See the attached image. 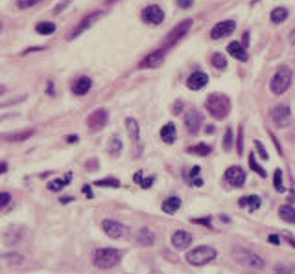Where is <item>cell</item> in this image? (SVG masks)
Here are the masks:
<instances>
[{
  "mask_svg": "<svg viewBox=\"0 0 295 274\" xmlns=\"http://www.w3.org/2000/svg\"><path fill=\"white\" fill-rule=\"evenodd\" d=\"M273 271H275V274H295V265H290V263H277Z\"/></svg>",
  "mask_w": 295,
  "mask_h": 274,
  "instance_id": "obj_39",
  "label": "cell"
},
{
  "mask_svg": "<svg viewBox=\"0 0 295 274\" xmlns=\"http://www.w3.org/2000/svg\"><path fill=\"white\" fill-rule=\"evenodd\" d=\"M211 63H212V66H216L218 70H223V68L227 66V59H225V55L223 54L216 52V54L211 57Z\"/></svg>",
  "mask_w": 295,
  "mask_h": 274,
  "instance_id": "obj_38",
  "label": "cell"
},
{
  "mask_svg": "<svg viewBox=\"0 0 295 274\" xmlns=\"http://www.w3.org/2000/svg\"><path fill=\"white\" fill-rule=\"evenodd\" d=\"M290 83H292V68L290 66H279V70L273 74V77L269 81V89L273 94L280 96L290 89Z\"/></svg>",
  "mask_w": 295,
  "mask_h": 274,
  "instance_id": "obj_5",
  "label": "cell"
},
{
  "mask_svg": "<svg viewBox=\"0 0 295 274\" xmlns=\"http://www.w3.org/2000/svg\"><path fill=\"white\" fill-rule=\"evenodd\" d=\"M273 186L279 193L284 192V184H282V171L280 169H275V175H273Z\"/></svg>",
  "mask_w": 295,
  "mask_h": 274,
  "instance_id": "obj_40",
  "label": "cell"
},
{
  "mask_svg": "<svg viewBox=\"0 0 295 274\" xmlns=\"http://www.w3.org/2000/svg\"><path fill=\"white\" fill-rule=\"evenodd\" d=\"M101 230H103V232L113 239H122L129 234V228L126 227V225H122V223L113 221V219L101 221Z\"/></svg>",
  "mask_w": 295,
  "mask_h": 274,
  "instance_id": "obj_7",
  "label": "cell"
},
{
  "mask_svg": "<svg viewBox=\"0 0 295 274\" xmlns=\"http://www.w3.org/2000/svg\"><path fill=\"white\" fill-rule=\"evenodd\" d=\"M55 30H57V26L54 22H48V20H43V22L35 24V31L39 35H54Z\"/></svg>",
  "mask_w": 295,
  "mask_h": 274,
  "instance_id": "obj_31",
  "label": "cell"
},
{
  "mask_svg": "<svg viewBox=\"0 0 295 274\" xmlns=\"http://www.w3.org/2000/svg\"><path fill=\"white\" fill-rule=\"evenodd\" d=\"M94 186H101V188H120V181L115 177H107V179H100L96 181Z\"/></svg>",
  "mask_w": 295,
  "mask_h": 274,
  "instance_id": "obj_36",
  "label": "cell"
},
{
  "mask_svg": "<svg viewBox=\"0 0 295 274\" xmlns=\"http://www.w3.org/2000/svg\"><path fill=\"white\" fill-rule=\"evenodd\" d=\"M288 18V9L286 8H275L271 11V22L273 24H280Z\"/></svg>",
  "mask_w": 295,
  "mask_h": 274,
  "instance_id": "obj_34",
  "label": "cell"
},
{
  "mask_svg": "<svg viewBox=\"0 0 295 274\" xmlns=\"http://www.w3.org/2000/svg\"><path fill=\"white\" fill-rule=\"evenodd\" d=\"M85 122H87V127L91 129V131H101V129L107 125V122H109V112L105 109L92 110Z\"/></svg>",
  "mask_w": 295,
  "mask_h": 274,
  "instance_id": "obj_9",
  "label": "cell"
},
{
  "mask_svg": "<svg viewBox=\"0 0 295 274\" xmlns=\"http://www.w3.org/2000/svg\"><path fill=\"white\" fill-rule=\"evenodd\" d=\"M8 171V164L6 162H0V175H4Z\"/></svg>",
  "mask_w": 295,
  "mask_h": 274,
  "instance_id": "obj_54",
  "label": "cell"
},
{
  "mask_svg": "<svg viewBox=\"0 0 295 274\" xmlns=\"http://www.w3.org/2000/svg\"><path fill=\"white\" fill-rule=\"evenodd\" d=\"M192 24H194L192 18H186V20H181V22H179L175 28H172V30H170V33L166 35V41H164L166 48H168V46H172V45H175L179 39H183V37L190 31Z\"/></svg>",
  "mask_w": 295,
  "mask_h": 274,
  "instance_id": "obj_6",
  "label": "cell"
},
{
  "mask_svg": "<svg viewBox=\"0 0 295 274\" xmlns=\"http://www.w3.org/2000/svg\"><path fill=\"white\" fill-rule=\"evenodd\" d=\"M140 18H142L146 24H149V26H159V24H163V20H164V11L161 9V6L151 4V6H146V8L142 9Z\"/></svg>",
  "mask_w": 295,
  "mask_h": 274,
  "instance_id": "obj_8",
  "label": "cell"
},
{
  "mask_svg": "<svg viewBox=\"0 0 295 274\" xmlns=\"http://www.w3.org/2000/svg\"><path fill=\"white\" fill-rule=\"evenodd\" d=\"M253 144H255V149H257V153H258V155H260V158H264V160H267L269 156H267V151H266V147H264V144H262L260 140H255Z\"/></svg>",
  "mask_w": 295,
  "mask_h": 274,
  "instance_id": "obj_44",
  "label": "cell"
},
{
  "mask_svg": "<svg viewBox=\"0 0 295 274\" xmlns=\"http://www.w3.org/2000/svg\"><path fill=\"white\" fill-rule=\"evenodd\" d=\"M0 259H2V263L6 267H18L24 263V256L18 254V252H8V254H4Z\"/></svg>",
  "mask_w": 295,
  "mask_h": 274,
  "instance_id": "obj_24",
  "label": "cell"
},
{
  "mask_svg": "<svg viewBox=\"0 0 295 274\" xmlns=\"http://www.w3.org/2000/svg\"><path fill=\"white\" fill-rule=\"evenodd\" d=\"M227 52H229L234 59H238V61H246V59H247L246 48H244V45L238 43V41H232L230 45H227Z\"/></svg>",
  "mask_w": 295,
  "mask_h": 274,
  "instance_id": "obj_21",
  "label": "cell"
},
{
  "mask_svg": "<svg viewBox=\"0 0 295 274\" xmlns=\"http://www.w3.org/2000/svg\"><path fill=\"white\" fill-rule=\"evenodd\" d=\"M13 201V197H11V193L9 192H2L0 193V210H4V208H8L9 204Z\"/></svg>",
  "mask_w": 295,
  "mask_h": 274,
  "instance_id": "obj_41",
  "label": "cell"
},
{
  "mask_svg": "<svg viewBox=\"0 0 295 274\" xmlns=\"http://www.w3.org/2000/svg\"><path fill=\"white\" fill-rule=\"evenodd\" d=\"M133 181L137 184H140L144 190H148V188H151V184H153V177H148V179H144V175H142V171H137V173L133 175Z\"/></svg>",
  "mask_w": 295,
  "mask_h": 274,
  "instance_id": "obj_35",
  "label": "cell"
},
{
  "mask_svg": "<svg viewBox=\"0 0 295 274\" xmlns=\"http://www.w3.org/2000/svg\"><path fill=\"white\" fill-rule=\"evenodd\" d=\"M78 140H80V138L76 137V135H68V137H66V142H68V144H76Z\"/></svg>",
  "mask_w": 295,
  "mask_h": 274,
  "instance_id": "obj_51",
  "label": "cell"
},
{
  "mask_svg": "<svg viewBox=\"0 0 295 274\" xmlns=\"http://www.w3.org/2000/svg\"><path fill=\"white\" fill-rule=\"evenodd\" d=\"M103 15V11H92V13H89V15H85V17L82 18V22L76 26V30L72 31V35H70V41H74V39H78V37L82 35V33H85L89 28H92V24H96V20Z\"/></svg>",
  "mask_w": 295,
  "mask_h": 274,
  "instance_id": "obj_11",
  "label": "cell"
},
{
  "mask_svg": "<svg viewBox=\"0 0 295 274\" xmlns=\"http://www.w3.org/2000/svg\"><path fill=\"white\" fill-rule=\"evenodd\" d=\"M230 254H232V258L236 259V263H240V265L251 267V269H257V271H262L264 265H266L264 259L258 256V254H255L253 250H249V248L232 247Z\"/></svg>",
  "mask_w": 295,
  "mask_h": 274,
  "instance_id": "obj_4",
  "label": "cell"
},
{
  "mask_svg": "<svg viewBox=\"0 0 295 274\" xmlns=\"http://www.w3.org/2000/svg\"><path fill=\"white\" fill-rule=\"evenodd\" d=\"M161 208H163L164 213H170V215H172V213H175V212L181 208V199H179V197H168V199L163 202Z\"/></svg>",
  "mask_w": 295,
  "mask_h": 274,
  "instance_id": "obj_27",
  "label": "cell"
},
{
  "mask_svg": "<svg viewBox=\"0 0 295 274\" xmlns=\"http://www.w3.org/2000/svg\"><path fill=\"white\" fill-rule=\"evenodd\" d=\"M201 123H203L201 112H197L196 109L186 110V114H184V125H186L190 135H197L199 129H201Z\"/></svg>",
  "mask_w": 295,
  "mask_h": 274,
  "instance_id": "obj_12",
  "label": "cell"
},
{
  "mask_svg": "<svg viewBox=\"0 0 295 274\" xmlns=\"http://www.w3.org/2000/svg\"><path fill=\"white\" fill-rule=\"evenodd\" d=\"M107 153L113 156H116L122 153V140L118 137H113L109 140V144H107Z\"/></svg>",
  "mask_w": 295,
  "mask_h": 274,
  "instance_id": "obj_33",
  "label": "cell"
},
{
  "mask_svg": "<svg viewBox=\"0 0 295 274\" xmlns=\"http://www.w3.org/2000/svg\"><path fill=\"white\" fill-rule=\"evenodd\" d=\"M218 258V250L211 245H201V247L192 248L190 252H186V261L194 267H201L211 263Z\"/></svg>",
  "mask_w": 295,
  "mask_h": 274,
  "instance_id": "obj_3",
  "label": "cell"
},
{
  "mask_svg": "<svg viewBox=\"0 0 295 274\" xmlns=\"http://www.w3.org/2000/svg\"><path fill=\"white\" fill-rule=\"evenodd\" d=\"M70 179H72V175L66 173L65 179H55L52 183H48V190H52V192H59V190H63L66 184L70 183Z\"/></svg>",
  "mask_w": 295,
  "mask_h": 274,
  "instance_id": "obj_32",
  "label": "cell"
},
{
  "mask_svg": "<svg viewBox=\"0 0 295 274\" xmlns=\"http://www.w3.org/2000/svg\"><path fill=\"white\" fill-rule=\"evenodd\" d=\"M43 0H17V8L18 9H28V8H33L37 4H41Z\"/></svg>",
  "mask_w": 295,
  "mask_h": 274,
  "instance_id": "obj_42",
  "label": "cell"
},
{
  "mask_svg": "<svg viewBox=\"0 0 295 274\" xmlns=\"http://www.w3.org/2000/svg\"><path fill=\"white\" fill-rule=\"evenodd\" d=\"M120 259H122V252L118 248H98L94 252V256H92V263L98 269L107 271V269H113V267L118 265Z\"/></svg>",
  "mask_w": 295,
  "mask_h": 274,
  "instance_id": "obj_2",
  "label": "cell"
},
{
  "mask_svg": "<svg viewBox=\"0 0 295 274\" xmlns=\"http://www.w3.org/2000/svg\"><path fill=\"white\" fill-rule=\"evenodd\" d=\"M186 153L196 156H209L212 153V147L209 144H196V146L186 147Z\"/></svg>",
  "mask_w": 295,
  "mask_h": 274,
  "instance_id": "obj_28",
  "label": "cell"
},
{
  "mask_svg": "<svg viewBox=\"0 0 295 274\" xmlns=\"http://www.w3.org/2000/svg\"><path fill=\"white\" fill-rule=\"evenodd\" d=\"M135 241H137V245H140V247H151L153 243H155V232L151 228H140L137 232V238H135Z\"/></svg>",
  "mask_w": 295,
  "mask_h": 274,
  "instance_id": "obj_19",
  "label": "cell"
},
{
  "mask_svg": "<svg viewBox=\"0 0 295 274\" xmlns=\"http://www.w3.org/2000/svg\"><path fill=\"white\" fill-rule=\"evenodd\" d=\"M181 107H183V103L181 101H177L174 105V114H179V110H181Z\"/></svg>",
  "mask_w": 295,
  "mask_h": 274,
  "instance_id": "obj_52",
  "label": "cell"
},
{
  "mask_svg": "<svg viewBox=\"0 0 295 274\" xmlns=\"http://www.w3.org/2000/svg\"><path fill=\"white\" fill-rule=\"evenodd\" d=\"M242 137H244V131H240L238 133V153L240 155H242V151H244V149H242Z\"/></svg>",
  "mask_w": 295,
  "mask_h": 274,
  "instance_id": "obj_50",
  "label": "cell"
},
{
  "mask_svg": "<svg viewBox=\"0 0 295 274\" xmlns=\"http://www.w3.org/2000/svg\"><path fill=\"white\" fill-rule=\"evenodd\" d=\"M188 183L192 184L194 188H201L203 186V179H201V167L199 166H194L192 169H190V173H188Z\"/></svg>",
  "mask_w": 295,
  "mask_h": 274,
  "instance_id": "obj_29",
  "label": "cell"
},
{
  "mask_svg": "<svg viewBox=\"0 0 295 274\" xmlns=\"http://www.w3.org/2000/svg\"><path fill=\"white\" fill-rule=\"evenodd\" d=\"M2 94H6V87H4V85H0V96H2Z\"/></svg>",
  "mask_w": 295,
  "mask_h": 274,
  "instance_id": "obj_59",
  "label": "cell"
},
{
  "mask_svg": "<svg viewBox=\"0 0 295 274\" xmlns=\"http://www.w3.org/2000/svg\"><path fill=\"white\" fill-rule=\"evenodd\" d=\"M209 83V76L205 72H194L188 76V79H186V87L190 89V91H201L203 87Z\"/></svg>",
  "mask_w": 295,
  "mask_h": 274,
  "instance_id": "obj_17",
  "label": "cell"
},
{
  "mask_svg": "<svg viewBox=\"0 0 295 274\" xmlns=\"http://www.w3.org/2000/svg\"><path fill=\"white\" fill-rule=\"evenodd\" d=\"M232 147V131L227 129L225 131V138H223V151H230Z\"/></svg>",
  "mask_w": 295,
  "mask_h": 274,
  "instance_id": "obj_43",
  "label": "cell"
},
{
  "mask_svg": "<svg viewBox=\"0 0 295 274\" xmlns=\"http://www.w3.org/2000/svg\"><path fill=\"white\" fill-rule=\"evenodd\" d=\"M175 2H177V6H179L181 9L190 8V6L194 4V0H175Z\"/></svg>",
  "mask_w": 295,
  "mask_h": 274,
  "instance_id": "obj_47",
  "label": "cell"
},
{
  "mask_svg": "<svg viewBox=\"0 0 295 274\" xmlns=\"http://www.w3.org/2000/svg\"><path fill=\"white\" fill-rule=\"evenodd\" d=\"M70 2H72V0H63V2H59V4H57V6L54 8V15H59V13H61V11H63V9L66 8L68 4H70Z\"/></svg>",
  "mask_w": 295,
  "mask_h": 274,
  "instance_id": "obj_45",
  "label": "cell"
},
{
  "mask_svg": "<svg viewBox=\"0 0 295 274\" xmlns=\"http://www.w3.org/2000/svg\"><path fill=\"white\" fill-rule=\"evenodd\" d=\"M238 204L242 208H249L251 212H255L260 208V197L258 195H247V197H242L238 201Z\"/></svg>",
  "mask_w": 295,
  "mask_h": 274,
  "instance_id": "obj_26",
  "label": "cell"
},
{
  "mask_svg": "<svg viewBox=\"0 0 295 274\" xmlns=\"http://www.w3.org/2000/svg\"><path fill=\"white\" fill-rule=\"evenodd\" d=\"M33 129H24V131H15V133H9L4 137V142H9V144H17V142H24L30 137H33Z\"/></svg>",
  "mask_w": 295,
  "mask_h": 274,
  "instance_id": "obj_20",
  "label": "cell"
},
{
  "mask_svg": "<svg viewBox=\"0 0 295 274\" xmlns=\"http://www.w3.org/2000/svg\"><path fill=\"white\" fill-rule=\"evenodd\" d=\"M164 57H166V50L164 48H159V50H153V52H149V54L138 63V68H159L161 64L164 63Z\"/></svg>",
  "mask_w": 295,
  "mask_h": 274,
  "instance_id": "obj_10",
  "label": "cell"
},
{
  "mask_svg": "<svg viewBox=\"0 0 295 274\" xmlns=\"http://www.w3.org/2000/svg\"><path fill=\"white\" fill-rule=\"evenodd\" d=\"M267 241H269V243H273V245H279V243H280V238L275 236V234H271V236H267Z\"/></svg>",
  "mask_w": 295,
  "mask_h": 274,
  "instance_id": "obj_49",
  "label": "cell"
},
{
  "mask_svg": "<svg viewBox=\"0 0 295 274\" xmlns=\"http://www.w3.org/2000/svg\"><path fill=\"white\" fill-rule=\"evenodd\" d=\"M107 2H115V0H107Z\"/></svg>",
  "mask_w": 295,
  "mask_h": 274,
  "instance_id": "obj_60",
  "label": "cell"
},
{
  "mask_svg": "<svg viewBox=\"0 0 295 274\" xmlns=\"http://www.w3.org/2000/svg\"><path fill=\"white\" fill-rule=\"evenodd\" d=\"M22 236H24V230L17 228V227H11L9 230H6V234H4V241H6L8 245H17L18 241L22 239Z\"/></svg>",
  "mask_w": 295,
  "mask_h": 274,
  "instance_id": "obj_23",
  "label": "cell"
},
{
  "mask_svg": "<svg viewBox=\"0 0 295 274\" xmlns=\"http://www.w3.org/2000/svg\"><path fill=\"white\" fill-rule=\"evenodd\" d=\"M0 30H2V24H0Z\"/></svg>",
  "mask_w": 295,
  "mask_h": 274,
  "instance_id": "obj_61",
  "label": "cell"
},
{
  "mask_svg": "<svg viewBox=\"0 0 295 274\" xmlns=\"http://www.w3.org/2000/svg\"><path fill=\"white\" fill-rule=\"evenodd\" d=\"M46 92H48L50 96H54V83H52V81L48 83V87H46Z\"/></svg>",
  "mask_w": 295,
  "mask_h": 274,
  "instance_id": "obj_53",
  "label": "cell"
},
{
  "mask_svg": "<svg viewBox=\"0 0 295 274\" xmlns=\"http://www.w3.org/2000/svg\"><path fill=\"white\" fill-rule=\"evenodd\" d=\"M236 30V22L234 20H221V22H218L216 26L211 30V39H223V37L230 35L232 31Z\"/></svg>",
  "mask_w": 295,
  "mask_h": 274,
  "instance_id": "obj_15",
  "label": "cell"
},
{
  "mask_svg": "<svg viewBox=\"0 0 295 274\" xmlns=\"http://www.w3.org/2000/svg\"><path fill=\"white\" fill-rule=\"evenodd\" d=\"M190 243H192V234H188L186 230H175L174 234H172V245L177 250L188 248Z\"/></svg>",
  "mask_w": 295,
  "mask_h": 274,
  "instance_id": "obj_16",
  "label": "cell"
},
{
  "mask_svg": "<svg viewBox=\"0 0 295 274\" xmlns=\"http://www.w3.org/2000/svg\"><path fill=\"white\" fill-rule=\"evenodd\" d=\"M192 223H196V225H203V227H209V228H211V217H201V219H192Z\"/></svg>",
  "mask_w": 295,
  "mask_h": 274,
  "instance_id": "obj_46",
  "label": "cell"
},
{
  "mask_svg": "<svg viewBox=\"0 0 295 274\" xmlns=\"http://www.w3.org/2000/svg\"><path fill=\"white\" fill-rule=\"evenodd\" d=\"M279 215H280V219L286 221V223H295V208L292 204H284V206H280L279 208Z\"/></svg>",
  "mask_w": 295,
  "mask_h": 274,
  "instance_id": "obj_30",
  "label": "cell"
},
{
  "mask_svg": "<svg viewBox=\"0 0 295 274\" xmlns=\"http://www.w3.org/2000/svg\"><path fill=\"white\" fill-rule=\"evenodd\" d=\"M286 241H288L292 247H295V238H294V236H286Z\"/></svg>",
  "mask_w": 295,
  "mask_h": 274,
  "instance_id": "obj_56",
  "label": "cell"
},
{
  "mask_svg": "<svg viewBox=\"0 0 295 274\" xmlns=\"http://www.w3.org/2000/svg\"><path fill=\"white\" fill-rule=\"evenodd\" d=\"M290 41H292V45H295V30H292V33H290Z\"/></svg>",
  "mask_w": 295,
  "mask_h": 274,
  "instance_id": "obj_58",
  "label": "cell"
},
{
  "mask_svg": "<svg viewBox=\"0 0 295 274\" xmlns=\"http://www.w3.org/2000/svg\"><path fill=\"white\" fill-rule=\"evenodd\" d=\"M41 50H45V46H33V48H28V50H24V52H22V55L32 54V52H41Z\"/></svg>",
  "mask_w": 295,
  "mask_h": 274,
  "instance_id": "obj_48",
  "label": "cell"
},
{
  "mask_svg": "<svg viewBox=\"0 0 295 274\" xmlns=\"http://www.w3.org/2000/svg\"><path fill=\"white\" fill-rule=\"evenodd\" d=\"M249 167H251V169H253V171H255L257 175H260L262 179L266 177V169H264V167H262V166L257 162V158H255V153H251V155H249Z\"/></svg>",
  "mask_w": 295,
  "mask_h": 274,
  "instance_id": "obj_37",
  "label": "cell"
},
{
  "mask_svg": "<svg viewBox=\"0 0 295 274\" xmlns=\"http://www.w3.org/2000/svg\"><path fill=\"white\" fill-rule=\"evenodd\" d=\"M92 89V79L89 76H82L72 83V92L76 96H85Z\"/></svg>",
  "mask_w": 295,
  "mask_h": 274,
  "instance_id": "obj_18",
  "label": "cell"
},
{
  "mask_svg": "<svg viewBox=\"0 0 295 274\" xmlns=\"http://www.w3.org/2000/svg\"><path fill=\"white\" fill-rule=\"evenodd\" d=\"M175 138H177V131H175L174 123H164L163 129H161V140L164 144H174Z\"/></svg>",
  "mask_w": 295,
  "mask_h": 274,
  "instance_id": "obj_22",
  "label": "cell"
},
{
  "mask_svg": "<svg viewBox=\"0 0 295 274\" xmlns=\"http://www.w3.org/2000/svg\"><path fill=\"white\" fill-rule=\"evenodd\" d=\"M225 181L234 188H242L246 184V171L240 166H230L225 171Z\"/></svg>",
  "mask_w": 295,
  "mask_h": 274,
  "instance_id": "obj_14",
  "label": "cell"
},
{
  "mask_svg": "<svg viewBox=\"0 0 295 274\" xmlns=\"http://www.w3.org/2000/svg\"><path fill=\"white\" fill-rule=\"evenodd\" d=\"M70 201H74L72 197H61V204H68Z\"/></svg>",
  "mask_w": 295,
  "mask_h": 274,
  "instance_id": "obj_57",
  "label": "cell"
},
{
  "mask_svg": "<svg viewBox=\"0 0 295 274\" xmlns=\"http://www.w3.org/2000/svg\"><path fill=\"white\" fill-rule=\"evenodd\" d=\"M271 118H273L277 127L282 129L290 123V120H292V110H290L288 105H277L275 109L271 110Z\"/></svg>",
  "mask_w": 295,
  "mask_h": 274,
  "instance_id": "obj_13",
  "label": "cell"
},
{
  "mask_svg": "<svg viewBox=\"0 0 295 274\" xmlns=\"http://www.w3.org/2000/svg\"><path fill=\"white\" fill-rule=\"evenodd\" d=\"M205 109L209 110L212 118L223 120L227 118V114L230 112V98L227 94H221V92H212L207 96L205 101Z\"/></svg>",
  "mask_w": 295,
  "mask_h": 274,
  "instance_id": "obj_1",
  "label": "cell"
},
{
  "mask_svg": "<svg viewBox=\"0 0 295 274\" xmlns=\"http://www.w3.org/2000/svg\"><path fill=\"white\" fill-rule=\"evenodd\" d=\"M83 192H85L87 197H92V192H91V188H89V184H85V186H83Z\"/></svg>",
  "mask_w": 295,
  "mask_h": 274,
  "instance_id": "obj_55",
  "label": "cell"
},
{
  "mask_svg": "<svg viewBox=\"0 0 295 274\" xmlns=\"http://www.w3.org/2000/svg\"><path fill=\"white\" fill-rule=\"evenodd\" d=\"M126 129H128L129 138L137 144L140 140V127H138V122L135 118H126Z\"/></svg>",
  "mask_w": 295,
  "mask_h": 274,
  "instance_id": "obj_25",
  "label": "cell"
}]
</instances>
